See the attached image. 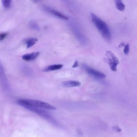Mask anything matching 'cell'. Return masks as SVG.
<instances>
[{
  "label": "cell",
  "mask_w": 137,
  "mask_h": 137,
  "mask_svg": "<svg viewBox=\"0 0 137 137\" xmlns=\"http://www.w3.org/2000/svg\"><path fill=\"white\" fill-rule=\"evenodd\" d=\"M62 85L65 87H72L79 86L81 85V83L77 81L70 80L63 82Z\"/></svg>",
  "instance_id": "8992f818"
},
{
  "label": "cell",
  "mask_w": 137,
  "mask_h": 137,
  "mask_svg": "<svg viewBox=\"0 0 137 137\" xmlns=\"http://www.w3.org/2000/svg\"><path fill=\"white\" fill-rule=\"evenodd\" d=\"M63 67L62 64H55L48 66L43 69V71L48 72L60 69Z\"/></svg>",
  "instance_id": "52a82bcc"
},
{
  "label": "cell",
  "mask_w": 137,
  "mask_h": 137,
  "mask_svg": "<svg viewBox=\"0 0 137 137\" xmlns=\"http://www.w3.org/2000/svg\"><path fill=\"white\" fill-rule=\"evenodd\" d=\"M91 19L93 23L100 32L103 38L108 42L111 40V36L109 29L106 23L97 16L91 13Z\"/></svg>",
  "instance_id": "6da1fadb"
},
{
  "label": "cell",
  "mask_w": 137,
  "mask_h": 137,
  "mask_svg": "<svg viewBox=\"0 0 137 137\" xmlns=\"http://www.w3.org/2000/svg\"><path fill=\"white\" fill-rule=\"evenodd\" d=\"M114 128L115 129V130L117 131V132H120L121 131V129L118 126H114Z\"/></svg>",
  "instance_id": "9a60e30c"
},
{
  "label": "cell",
  "mask_w": 137,
  "mask_h": 137,
  "mask_svg": "<svg viewBox=\"0 0 137 137\" xmlns=\"http://www.w3.org/2000/svg\"><path fill=\"white\" fill-rule=\"evenodd\" d=\"M52 14L60 18L65 20H68V18L64 15L54 10H51L49 11Z\"/></svg>",
  "instance_id": "9c48e42d"
},
{
  "label": "cell",
  "mask_w": 137,
  "mask_h": 137,
  "mask_svg": "<svg viewBox=\"0 0 137 137\" xmlns=\"http://www.w3.org/2000/svg\"><path fill=\"white\" fill-rule=\"evenodd\" d=\"M78 66V63L77 61H76L74 63V64L72 67V68H76Z\"/></svg>",
  "instance_id": "5bb4252c"
},
{
  "label": "cell",
  "mask_w": 137,
  "mask_h": 137,
  "mask_svg": "<svg viewBox=\"0 0 137 137\" xmlns=\"http://www.w3.org/2000/svg\"><path fill=\"white\" fill-rule=\"evenodd\" d=\"M125 43L124 42H122L121 43V44L119 45V47L120 48L122 47H123L124 46H125Z\"/></svg>",
  "instance_id": "2e32d148"
},
{
  "label": "cell",
  "mask_w": 137,
  "mask_h": 137,
  "mask_svg": "<svg viewBox=\"0 0 137 137\" xmlns=\"http://www.w3.org/2000/svg\"><path fill=\"white\" fill-rule=\"evenodd\" d=\"M11 1L10 0H4L2 1V6L6 8H9L11 6Z\"/></svg>",
  "instance_id": "8fae6325"
},
{
  "label": "cell",
  "mask_w": 137,
  "mask_h": 137,
  "mask_svg": "<svg viewBox=\"0 0 137 137\" xmlns=\"http://www.w3.org/2000/svg\"><path fill=\"white\" fill-rule=\"evenodd\" d=\"M19 105L26 108L30 107L47 109L52 110L56 109L54 107L44 101L36 100L20 99L17 100Z\"/></svg>",
  "instance_id": "7a4b0ae2"
},
{
  "label": "cell",
  "mask_w": 137,
  "mask_h": 137,
  "mask_svg": "<svg viewBox=\"0 0 137 137\" xmlns=\"http://www.w3.org/2000/svg\"><path fill=\"white\" fill-rule=\"evenodd\" d=\"M39 54V53L38 52H33L23 55L22 58L23 60L26 61H30L36 59Z\"/></svg>",
  "instance_id": "5b68a950"
},
{
  "label": "cell",
  "mask_w": 137,
  "mask_h": 137,
  "mask_svg": "<svg viewBox=\"0 0 137 137\" xmlns=\"http://www.w3.org/2000/svg\"><path fill=\"white\" fill-rule=\"evenodd\" d=\"M7 33H0V41L3 40L7 36Z\"/></svg>",
  "instance_id": "4fadbf2b"
},
{
  "label": "cell",
  "mask_w": 137,
  "mask_h": 137,
  "mask_svg": "<svg viewBox=\"0 0 137 137\" xmlns=\"http://www.w3.org/2000/svg\"><path fill=\"white\" fill-rule=\"evenodd\" d=\"M104 60L110 66L111 69L114 72L117 71V66L119 63V60L112 52L107 51L106 53Z\"/></svg>",
  "instance_id": "3957f363"
},
{
  "label": "cell",
  "mask_w": 137,
  "mask_h": 137,
  "mask_svg": "<svg viewBox=\"0 0 137 137\" xmlns=\"http://www.w3.org/2000/svg\"><path fill=\"white\" fill-rule=\"evenodd\" d=\"M116 6L119 11H123L125 10V6L121 0H116L115 1Z\"/></svg>",
  "instance_id": "30bf717a"
},
{
  "label": "cell",
  "mask_w": 137,
  "mask_h": 137,
  "mask_svg": "<svg viewBox=\"0 0 137 137\" xmlns=\"http://www.w3.org/2000/svg\"><path fill=\"white\" fill-rule=\"evenodd\" d=\"M129 51V45L128 44L125 45L123 51L124 54L127 55L128 54Z\"/></svg>",
  "instance_id": "7c38bea8"
},
{
  "label": "cell",
  "mask_w": 137,
  "mask_h": 137,
  "mask_svg": "<svg viewBox=\"0 0 137 137\" xmlns=\"http://www.w3.org/2000/svg\"><path fill=\"white\" fill-rule=\"evenodd\" d=\"M83 66L86 71L91 75L100 78H104L106 77V75L103 73L89 67L85 65Z\"/></svg>",
  "instance_id": "277c9868"
},
{
  "label": "cell",
  "mask_w": 137,
  "mask_h": 137,
  "mask_svg": "<svg viewBox=\"0 0 137 137\" xmlns=\"http://www.w3.org/2000/svg\"><path fill=\"white\" fill-rule=\"evenodd\" d=\"M38 41V39L36 38H30L27 39L26 43L27 45V49L30 48L33 46Z\"/></svg>",
  "instance_id": "ba28073f"
}]
</instances>
